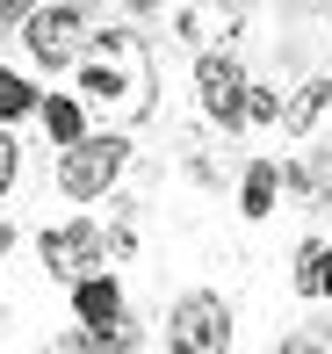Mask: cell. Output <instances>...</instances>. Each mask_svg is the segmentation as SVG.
<instances>
[{"label": "cell", "instance_id": "ac0fdd59", "mask_svg": "<svg viewBox=\"0 0 332 354\" xmlns=\"http://www.w3.org/2000/svg\"><path fill=\"white\" fill-rule=\"evenodd\" d=\"M130 8H152V0H130Z\"/></svg>", "mask_w": 332, "mask_h": 354}, {"label": "cell", "instance_id": "4fadbf2b", "mask_svg": "<svg viewBox=\"0 0 332 354\" xmlns=\"http://www.w3.org/2000/svg\"><path fill=\"white\" fill-rule=\"evenodd\" d=\"M246 123H282V94L275 87H246Z\"/></svg>", "mask_w": 332, "mask_h": 354}, {"label": "cell", "instance_id": "277c9868", "mask_svg": "<svg viewBox=\"0 0 332 354\" xmlns=\"http://www.w3.org/2000/svg\"><path fill=\"white\" fill-rule=\"evenodd\" d=\"M123 159H130L123 131H87L80 145H66V152H58V188H66L72 203H101L108 188L123 181Z\"/></svg>", "mask_w": 332, "mask_h": 354}, {"label": "cell", "instance_id": "8992f818", "mask_svg": "<svg viewBox=\"0 0 332 354\" xmlns=\"http://www.w3.org/2000/svg\"><path fill=\"white\" fill-rule=\"evenodd\" d=\"M166 347H181V354H224L231 347V304L210 297V289L181 297L173 318H166Z\"/></svg>", "mask_w": 332, "mask_h": 354}, {"label": "cell", "instance_id": "5bb4252c", "mask_svg": "<svg viewBox=\"0 0 332 354\" xmlns=\"http://www.w3.org/2000/svg\"><path fill=\"white\" fill-rule=\"evenodd\" d=\"M14 167H22V145H14L8 131H0V196L14 188Z\"/></svg>", "mask_w": 332, "mask_h": 354}, {"label": "cell", "instance_id": "6da1fadb", "mask_svg": "<svg viewBox=\"0 0 332 354\" xmlns=\"http://www.w3.org/2000/svg\"><path fill=\"white\" fill-rule=\"evenodd\" d=\"M80 102L101 116V131H130L152 116V94H159V66H152V44L137 29H87L80 66Z\"/></svg>", "mask_w": 332, "mask_h": 354}, {"label": "cell", "instance_id": "7a4b0ae2", "mask_svg": "<svg viewBox=\"0 0 332 354\" xmlns=\"http://www.w3.org/2000/svg\"><path fill=\"white\" fill-rule=\"evenodd\" d=\"M130 246H137V217L116 203L108 217H66V224H51V232L37 239V261H43V275H58L72 289L80 275H94V268L130 261Z\"/></svg>", "mask_w": 332, "mask_h": 354}, {"label": "cell", "instance_id": "8fae6325", "mask_svg": "<svg viewBox=\"0 0 332 354\" xmlns=\"http://www.w3.org/2000/svg\"><path fill=\"white\" fill-rule=\"evenodd\" d=\"M37 102H43V94H37V80L0 66V123H22V116H37Z\"/></svg>", "mask_w": 332, "mask_h": 354}, {"label": "cell", "instance_id": "7c38bea8", "mask_svg": "<svg viewBox=\"0 0 332 354\" xmlns=\"http://www.w3.org/2000/svg\"><path fill=\"white\" fill-rule=\"evenodd\" d=\"M289 289H296V297H325V246H318V239H304V246H296Z\"/></svg>", "mask_w": 332, "mask_h": 354}, {"label": "cell", "instance_id": "9c48e42d", "mask_svg": "<svg viewBox=\"0 0 332 354\" xmlns=\"http://www.w3.org/2000/svg\"><path fill=\"white\" fill-rule=\"evenodd\" d=\"M325 109H332V80H304L296 94H282V131H289V138H311Z\"/></svg>", "mask_w": 332, "mask_h": 354}, {"label": "cell", "instance_id": "5b68a950", "mask_svg": "<svg viewBox=\"0 0 332 354\" xmlns=\"http://www.w3.org/2000/svg\"><path fill=\"white\" fill-rule=\"evenodd\" d=\"M246 66L217 44V51H202L195 58V109L217 123V131H246Z\"/></svg>", "mask_w": 332, "mask_h": 354}, {"label": "cell", "instance_id": "d6986e66", "mask_svg": "<svg viewBox=\"0 0 332 354\" xmlns=\"http://www.w3.org/2000/svg\"><path fill=\"white\" fill-rule=\"evenodd\" d=\"M80 8H87V0H80Z\"/></svg>", "mask_w": 332, "mask_h": 354}, {"label": "cell", "instance_id": "52a82bcc", "mask_svg": "<svg viewBox=\"0 0 332 354\" xmlns=\"http://www.w3.org/2000/svg\"><path fill=\"white\" fill-rule=\"evenodd\" d=\"M239 22H246V0H188L181 8V37L195 51H217L224 37H239Z\"/></svg>", "mask_w": 332, "mask_h": 354}, {"label": "cell", "instance_id": "30bf717a", "mask_svg": "<svg viewBox=\"0 0 332 354\" xmlns=\"http://www.w3.org/2000/svg\"><path fill=\"white\" fill-rule=\"evenodd\" d=\"M275 196H282V174H275V159H253L246 167V181H239V217H275Z\"/></svg>", "mask_w": 332, "mask_h": 354}, {"label": "cell", "instance_id": "ba28073f", "mask_svg": "<svg viewBox=\"0 0 332 354\" xmlns=\"http://www.w3.org/2000/svg\"><path fill=\"white\" fill-rule=\"evenodd\" d=\"M87 116H94V109L80 102V94H43V102H37V123H43V138H51L58 152L87 138Z\"/></svg>", "mask_w": 332, "mask_h": 354}, {"label": "cell", "instance_id": "e0dca14e", "mask_svg": "<svg viewBox=\"0 0 332 354\" xmlns=\"http://www.w3.org/2000/svg\"><path fill=\"white\" fill-rule=\"evenodd\" d=\"M325 297H332V246H325Z\"/></svg>", "mask_w": 332, "mask_h": 354}, {"label": "cell", "instance_id": "3957f363", "mask_svg": "<svg viewBox=\"0 0 332 354\" xmlns=\"http://www.w3.org/2000/svg\"><path fill=\"white\" fill-rule=\"evenodd\" d=\"M14 37H22V51H29L37 73H66V66H80V51H87V8L80 0H51V8L37 0V15H29Z\"/></svg>", "mask_w": 332, "mask_h": 354}, {"label": "cell", "instance_id": "9a60e30c", "mask_svg": "<svg viewBox=\"0 0 332 354\" xmlns=\"http://www.w3.org/2000/svg\"><path fill=\"white\" fill-rule=\"evenodd\" d=\"M29 15H37V0H0V37H8V29H22Z\"/></svg>", "mask_w": 332, "mask_h": 354}, {"label": "cell", "instance_id": "2e32d148", "mask_svg": "<svg viewBox=\"0 0 332 354\" xmlns=\"http://www.w3.org/2000/svg\"><path fill=\"white\" fill-rule=\"evenodd\" d=\"M8 246H14V224H0V253H8Z\"/></svg>", "mask_w": 332, "mask_h": 354}]
</instances>
